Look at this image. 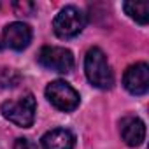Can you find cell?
<instances>
[{
    "label": "cell",
    "instance_id": "1",
    "mask_svg": "<svg viewBox=\"0 0 149 149\" xmlns=\"http://www.w3.org/2000/svg\"><path fill=\"white\" fill-rule=\"evenodd\" d=\"M84 74L88 81L98 90H109L114 84V72L100 47H90L84 56Z\"/></svg>",
    "mask_w": 149,
    "mask_h": 149
},
{
    "label": "cell",
    "instance_id": "10",
    "mask_svg": "<svg viewBox=\"0 0 149 149\" xmlns=\"http://www.w3.org/2000/svg\"><path fill=\"white\" fill-rule=\"evenodd\" d=\"M125 13L139 25H147L149 21V4L147 2H125Z\"/></svg>",
    "mask_w": 149,
    "mask_h": 149
},
{
    "label": "cell",
    "instance_id": "2",
    "mask_svg": "<svg viewBox=\"0 0 149 149\" xmlns=\"http://www.w3.org/2000/svg\"><path fill=\"white\" fill-rule=\"evenodd\" d=\"M37 102L32 93H26L19 100H7L0 105L2 116L19 128H30L35 121Z\"/></svg>",
    "mask_w": 149,
    "mask_h": 149
},
{
    "label": "cell",
    "instance_id": "3",
    "mask_svg": "<svg viewBox=\"0 0 149 149\" xmlns=\"http://www.w3.org/2000/svg\"><path fill=\"white\" fill-rule=\"evenodd\" d=\"M86 26V14L76 6L63 7L53 19V32L60 39H72Z\"/></svg>",
    "mask_w": 149,
    "mask_h": 149
},
{
    "label": "cell",
    "instance_id": "9",
    "mask_svg": "<svg viewBox=\"0 0 149 149\" xmlns=\"http://www.w3.org/2000/svg\"><path fill=\"white\" fill-rule=\"evenodd\" d=\"M40 146L42 149H74L76 147V137L67 128H54L42 135Z\"/></svg>",
    "mask_w": 149,
    "mask_h": 149
},
{
    "label": "cell",
    "instance_id": "13",
    "mask_svg": "<svg viewBox=\"0 0 149 149\" xmlns=\"http://www.w3.org/2000/svg\"><path fill=\"white\" fill-rule=\"evenodd\" d=\"M13 149H37V144L26 137H19L14 140V147Z\"/></svg>",
    "mask_w": 149,
    "mask_h": 149
},
{
    "label": "cell",
    "instance_id": "11",
    "mask_svg": "<svg viewBox=\"0 0 149 149\" xmlns=\"http://www.w3.org/2000/svg\"><path fill=\"white\" fill-rule=\"evenodd\" d=\"M19 79V74L14 68H0V86L2 88H14Z\"/></svg>",
    "mask_w": 149,
    "mask_h": 149
},
{
    "label": "cell",
    "instance_id": "4",
    "mask_svg": "<svg viewBox=\"0 0 149 149\" xmlns=\"http://www.w3.org/2000/svg\"><path fill=\"white\" fill-rule=\"evenodd\" d=\"M46 98L49 100V104L61 111V112H72L79 107V93L74 90L67 81H61V79H56L53 83L47 84L46 88Z\"/></svg>",
    "mask_w": 149,
    "mask_h": 149
},
{
    "label": "cell",
    "instance_id": "5",
    "mask_svg": "<svg viewBox=\"0 0 149 149\" xmlns=\"http://www.w3.org/2000/svg\"><path fill=\"white\" fill-rule=\"evenodd\" d=\"M37 61L44 68H49L60 74H68L74 68L72 51L65 47H58V46H44L37 54Z\"/></svg>",
    "mask_w": 149,
    "mask_h": 149
},
{
    "label": "cell",
    "instance_id": "6",
    "mask_svg": "<svg viewBox=\"0 0 149 149\" xmlns=\"http://www.w3.org/2000/svg\"><path fill=\"white\" fill-rule=\"evenodd\" d=\"M32 42V28L23 21H14L4 26L0 33V49L23 51Z\"/></svg>",
    "mask_w": 149,
    "mask_h": 149
},
{
    "label": "cell",
    "instance_id": "12",
    "mask_svg": "<svg viewBox=\"0 0 149 149\" xmlns=\"http://www.w3.org/2000/svg\"><path fill=\"white\" fill-rule=\"evenodd\" d=\"M13 7H14V13L16 14H25V16H30L33 11H35V4H32V2H14L13 4Z\"/></svg>",
    "mask_w": 149,
    "mask_h": 149
},
{
    "label": "cell",
    "instance_id": "7",
    "mask_svg": "<svg viewBox=\"0 0 149 149\" xmlns=\"http://www.w3.org/2000/svg\"><path fill=\"white\" fill-rule=\"evenodd\" d=\"M123 86L130 95H135V97L147 93V90H149V67L146 61L133 63L125 70Z\"/></svg>",
    "mask_w": 149,
    "mask_h": 149
},
{
    "label": "cell",
    "instance_id": "8",
    "mask_svg": "<svg viewBox=\"0 0 149 149\" xmlns=\"http://www.w3.org/2000/svg\"><path fill=\"white\" fill-rule=\"evenodd\" d=\"M119 133L126 146L139 147L146 140V125L137 116H126L119 121Z\"/></svg>",
    "mask_w": 149,
    "mask_h": 149
}]
</instances>
